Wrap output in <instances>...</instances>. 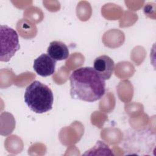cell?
I'll list each match as a JSON object with an SVG mask.
<instances>
[{
	"instance_id": "cell-5",
	"label": "cell",
	"mask_w": 156,
	"mask_h": 156,
	"mask_svg": "<svg viewBox=\"0 0 156 156\" xmlns=\"http://www.w3.org/2000/svg\"><path fill=\"white\" fill-rule=\"evenodd\" d=\"M56 61L52 59L48 54H42L34 62V71L42 77L52 75L55 72Z\"/></svg>"
},
{
	"instance_id": "cell-3",
	"label": "cell",
	"mask_w": 156,
	"mask_h": 156,
	"mask_svg": "<svg viewBox=\"0 0 156 156\" xmlns=\"http://www.w3.org/2000/svg\"><path fill=\"white\" fill-rule=\"evenodd\" d=\"M151 146V133L146 130L130 129L126 130L122 142L124 151L127 155H144Z\"/></svg>"
},
{
	"instance_id": "cell-2",
	"label": "cell",
	"mask_w": 156,
	"mask_h": 156,
	"mask_svg": "<svg viewBox=\"0 0 156 156\" xmlns=\"http://www.w3.org/2000/svg\"><path fill=\"white\" fill-rule=\"evenodd\" d=\"M24 99L32 111L41 114L52 109L54 96L48 86L35 80L26 88Z\"/></svg>"
},
{
	"instance_id": "cell-7",
	"label": "cell",
	"mask_w": 156,
	"mask_h": 156,
	"mask_svg": "<svg viewBox=\"0 0 156 156\" xmlns=\"http://www.w3.org/2000/svg\"><path fill=\"white\" fill-rule=\"evenodd\" d=\"M47 54L56 62L66 60L69 56L68 46L60 41H51L48 48Z\"/></svg>"
},
{
	"instance_id": "cell-4",
	"label": "cell",
	"mask_w": 156,
	"mask_h": 156,
	"mask_svg": "<svg viewBox=\"0 0 156 156\" xmlns=\"http://www.w3.org/2000/svg\"><path fill=\"white\" fill-rule=\"evenodd\" d=\"M0 42V60L7 62L20 48L18 35L12 27L7 25H1Z\"/></svg>"
},
{
	"instance_id": "cell-1",
	"label": "cell",
	"mask_w": 156,
	"mask_h": 156,
	"mask_svg": "<svg viewBox=\"0 0 156 156\" xmlns=\"http://www.w3.org/2000/svg\"><path fill=\"white\" fill-rule=\"evenodd\" d=\"M70 95L73 99L93 102L100 99L105 93V82L93 68L81 67L69 76Z\"/></svg>"
},
{
	"instance_id": "cell-6",
	"label": "cell",
	"mask_w": 156,
	"mask_h": 156,
	"mask_svg": "<svg viewBox=\"0 0 156 156\" xmlns=\"http://www.w3.org/2000/svg\"><path fill=\"white\" fill-rule=\"evenodd\" d=\"M93 68L103 79L108 80L113 73L115 63L109 56L102 55L94 60Z\"/></svg>"
}]
</instances>
